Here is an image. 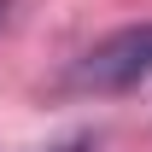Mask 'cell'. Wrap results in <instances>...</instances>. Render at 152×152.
Segmentation results:
<instances>
[{"instance_id":"obj_1","label":"cell","mask_w":152,"mask_h":152,"mask_svg":"<svg viewBox=\"0 0 152 152\" xmlns=\"http://www.w3.org/2000/svg\"><path fill=\"white\" fill-rule=\"evenodd\" d=\"M64 82L76 94H129V88L152 82V23H129V29L99 35L88 53H76Z\"/></svg>"},{"instance_id":"obj_2","label":"cell","mask_w":152,"mask_h":152,"mask_svg":"<svg viewBox=\"0 0 152 152\" xmlns=\"http://www.w3.org/2000/svg\"><path fill=\"white\" fill-rule=\"evenodd\" d=\"M94 146H99V134H94V129H82V134H70V140H58L53 152H94Z\"/></svg>"},{"instance_id":"obj_3","label":"cell","mask_w":152,"mask_h":152,"mask_svg":"<svg viewBox=\"0 0 152 152\" xmlns=\"http://www.w3.org/2000/svg\"><path fill=\"white\" fill-rule=\"evenodd\" d=\"M6 18H12V0H0V23H6Z\"/></svg>"}]
</instances>
